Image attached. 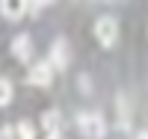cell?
<instances>
[{
	"label": "cell",
	"instance_id": "3",
	"mask_svg": "<svg viewBox=\"0 0 148 139\" xmlns=\"http://www.w3.org/2000/svg\"><path fill=\"white\" fill-rule=\"evenodd\" d=\"M68 62H71V50H68L65 39H56V42L51 45V68L65 71V68H68Z\"/></svg>",
	"mask_w": 148,
	"mask_h": 139
},
{
	"label": "cell",
	"instance_id": "2",
	"mask_svg": "<svg viewBox=\"0 0 148 139\" xmlns=\"http://www.w3.org/2000/svg\"><path fill=\"white\" fill-rule=\"evenodd\" d=\"M95 36L101 42V47H113L119 42V21L113 15H101L95 21Z\"/></svg>",
	"mask_w": 148,
	"mask_h": 139
},
{
	"label": "cell",
	"instance_id": "9",
	"mask_svg": "<svg viewBox=\"0 0 148 139\" xmlns=\"http://www.w3.org/2000/svg\"><path fill=\"white\" fill-rule=\"evenodd\" d=\"M9 101H12V80L0 77V107H9Z\"/></svg>",
	"mask_w": 148,
	"mask_h": 139
},
{
	"label": "cell",
	"instance_id": "8",
	"mask_svg": "<svg viewBox=\"0 0 148 139\" xmlns=\"http://www.w3.org/2000/svg\"><path fill=\"white\" fill-rule=\"evenodd\" d=\"M15 133H18V139H36V124L30 118H21L15 124Z\"/></svg>",
	"mask_w": 148,
	"mask_h": 139
},
{
	"label": "cell",
	"instance_id": "6",
	"mask_svg": "<svg viewBox=\"0 0 148 139\" xmlns=\"http://www.w3.org/2000/svg\"><path fill=\"white\" fill-rule=\"evenodd\" d=\"M33 53V42H30V36H15L12 39V56H15L18 62H27Z\"/></svg>",
	"mask_w": 148,
	"mask_h": 139
},
{
	"label": "cell",
	"instance_id": "14",
	"mask_svg": "<svg viewBox=\"0 0 148 139\" xmlns=\"http://www.w3.org/2000/svg\"><path fill=\"white\" fill-rule=\"evenodd\" d=\"M136 139H148V130H142V133H136Z\"/></svg>",
	"mask_w": 148,
	"mask_h": 139
},
{
	"label": "cell",
	"instance_id": "1",
	"mask_svg": "<svg viewBox=\"0 0 148 139\" xmlns=\"http://www.w3.org/2000/svg\"><path fill=\"white\" fill-rule=\"evenodd\" d=\"M77 127L86 139H104L107 136V121L98 112H80L77 116Z\"/></svg>",
	"mask_w": 148,
	"mask_h": 139
},
{
	"label": "cell",
	"instance_id": "7",
	"mask_svg": "<svg viewBox=\"0 0 148 139\" xmlns=\"http://www.w3.org/2000/svg\"><path fill=\"white\" fill-rule=\"evenodd\" d=\"M42 130L47 133V139H51V136H59V130H62V116H59L56 110L45 112V116H42Z\"/></svg>",
	"mask_w": 148,
	"mask_h": 139
},
{
	"label": "cell",
	"instance_id": "12",
	"mask_svg": "<svg viewBox=\"0 0 148 139\" xmlns=\"http://www.w3.org/2000/svg\"><path fill=\"white\" fill-rule=\"evenodd\" d=\"M80 89H83V92H89V89H92V83H89V77H86V74L80 77Z\"/></svg>",
	"mask_w": 148,
	"mask_h": 139
},
{
	"label": "cell",
	"instance_id": "15",
	"mask_svg": "<svg viewBox=\"0 0 148 139\" xmlns=\"http://www.w3.org/2000/svg\"><path fill=\"white\" fill-rule=\"evenodd\" d=\"M45 3H51V0H39V6H45Z\"/></svg>",
	"mask_w": 148,
	"mask_h": 139
},
{
	"label": "cell",
	"instance_id": "4",
	"mask_svg": "<svg viewBox=\"0 0 148 139\" xmlns=\"http://www.w3.org/2000/svg\"><path fill=\"white\" fill-rule=\"evenodd\" d=\"M51 77H53L51 62H39V65H33V68H30V74H27L30 86H42V89H47V86H51Z\"/></svg>",
	"mask_w": 148,
	"mask_h": 139
},
{
	"label": "cell",
	"instance_id": "10",
	"mask_svg": "<svg viewBox=\"0 0 148 139\" xmlns=\"http://www.w3.org/2000/svg\"><path fill=\"white\" fill-rule=\"evenodd\" d=\"M119 116H121V118H119V124L127 130V98H125V95H119Z\"/></svg>",
	"mask_w": 148,
	"mask_h": 139
},
{
	"label": "cell",
	"instance_id": "5",
	"mask_svg": "<svg viewBox=\"0 0 148 139\" xmlns=\"http://www.w3.org/2000/svg\"><path fill=\"white\" fill-rule=\"evenodd\" d=\"M27 9H30L27 0H0V12H3V18H9V21H21L27 15Z\"/></svg>",
	"mask_w": 148,
	"mask_h": 139
},
{
	"label": "cell",
	"instance_id": "11",
	"mask_svg": "<svg viewBox=\"0 0 148 139\" xmlns=\"http://www.w3.org/2000/svg\"><path fill=\"white\" fill-rule=\"evenodd\" d=\"M0 139H18L15 127H9V124H3V127H0Z\"/></svg>",
	"mask_w": 148,
	"mask_h": 139
},
{
	"label": "cell",
	"instance_id": "16",
	"mask_svg": "<svg viewBox=\"0 0 148 139\" xmlns=\"http://www.w3.org/2000/svg\"><path fill=\"white\" fill-rule=\"evenodd\" d=\"M51 139H62V136H51Z\"/></svg>",
	"mask_w": 148,
	"mask_h": 139
},
{
	"label": "cell",
	"instance_id": "13",
	"mask_svg": "<svg viewBox=\"0 0 148 139\" xmlns=\"http://www.w3.org/2000/svg\"><path fill=\"white\" fill-rule=\"evenodd\" d=\"M27 3H30V9H39V0H27Z\"/></svg>",
	"mask_w": 148,
	"mask_h": 139
}]
</instances>
